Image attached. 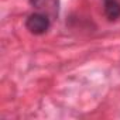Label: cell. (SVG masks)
Masks as SVG:
<instances>
[{"mask_svg": "<svg viewBox=\"0 0 120 120\" xmlns=\"http://www.w3.org/2000/svg\"><path fill=\"white\" fill-rule=\"evenodd\" d=\"M49 19L47 14H42V13H34V14H30L26 20V27L27 30L34 34V35H41V34H45L49 28Z\"/></svg>", "mask_w": 120, "mask_h": 120, "instance_id": "obj_1", "label": "cell"}, {"mask_svg": "<svg viewBox=\"0 0 120 120\" xmlns=\"http://www.w3.org/2000/svg\"><path fill=\"white\" fill-rule=\"evenodd\" d=\"M105 14L110 21H114L120 17V3L119 0H103Z\"/></svg>", "mask_w": 120, "mask_h": 120, "instance_id": "obj_2", "label": "cell"}, {"mask_svg": "<svg viewBox=\"0 0 120 120\" xmlns=\"http://www.w3.org/2000/svg\"><path fill=\"white\" fill-rule=\"evenodd\" d=\"M47 2H48V0H30V3H31L34 7H37V9H42Z\"/></svg>", "mask_w": 120, "mask_h": 120, "instance_id": "obj_3", "label": "cell"}]
</instances>
